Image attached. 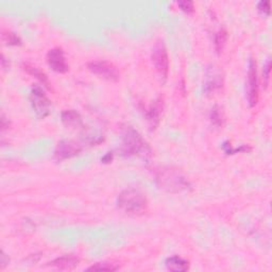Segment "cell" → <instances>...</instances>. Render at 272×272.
Returning <instances> with one entry per match:
<instances>
[{
  "label": "cell",
  "instance_id": "1",
  "mask_svg": "<svg viewBox=\"0 0 272 272\" xmlns=\"http://www.w3.org/2000/svg\"><path fill=\"white\" fill-rule=\"evenodd\" d=\"M117 206L129 215H143L148 207V201L142 191L136 188H128L121 191L117 198Z\"/></svg>",
  "mask_w": 272,
  "mask_h": 272
},
{
  "label": "cell",
  "instance_id": "2",
  "mask_svg": "<svg viewBox=\"0 0 272 272\" xmlns=\"http://www.w3.org/2000/svg\"><path fill=\"white\" fill-rule=\"evenodd\" d=\"M156 183L161 188L169 192H179L189 187V183L185 177L171 168H163L156 174Z\"/></svg>",
  "mask_w": 272,
  "mask_h": 272
},
{
  "label": "cell",
  "instance_id": "3",
  "mask_svg": "<svg viewBox=\"0 0 272 272\" xmlns=\"http://www.w3.org/2000/svg\"><path fill=\"white\" fill-rule=\"evenodd\" d=\"M146 149L149 148L137 131L132 128H127L122 136V145L120 148L121 154L124 156H133L140 152H146Z\"/></svg>",
  "mask_w": 272,
  "mask_h": 272
},
{
  "label": "cell",
  "instance_id": "4",
  "mask_svg": "<svg viewBox=\"0 0 272 272\" xmlns=\"http://www.w3.org/2000/svg\"><path fill=\"white\" fill-rule=\"evenodd\" d=\"M87 68L91 73L99 78L110 82H118L120 79V72L116 65L109 61H93L87 63Z\"/></svg>",
  "mask_w": 272,
  "mask_h": 272
},
{
  "label": "cell",
  "instance_id": "5",
  "mask_svg": "<svg viewBox=\"0 0 272 272\" xmlns=\"http://www.w3.org/2000/svg\"><path fill=\"white\" fill-rule=\"evenodd\" d=\"M151 59L156 72L159 73L161 78L166 80L169 72V58L167 49H166V46L163 41H159L154 45L152 49Z\"/></svg>",
  "mask_w": 272,
  "mask_h": 272
},
{
  "label": "cell",
  "instance_id": "6",
  "mask_svg": "<svg viewBox=\"0 0 272 272\" xmlns=\"http://www.w3.org/2000/svg\"><path fill=\"white\" fill-rule=\"evenodd\" d=\"M30 100L32 108L37 114V116L41 119L45 118L49 115L51 101L48 99L45 92L39 85H35L32 87V91L30 94Z\"/></svg>",
  "mask_w": 272,
  "mask_h": 272
},
{
  "label": "cell",
  "instance_id": "7",
  "mask_svg": "<svg viewBox=\"0 0 272 272\" xmlns=\"http://www.w3.org/2000/svg\"><path fill=\"white\" fill-rule=\"evenodd\" d=\"M247 99L251 108H254L258 102V78L256 62L253 58L249 61L248 81H247Z\"/></svg>",
  "mask_w": 272,
  "mask_h": 272
},
{
  "label": "cell",
  "instance_id": "8",
  "mask_svg": "<svg viewBox=\"0 0 272 272\" xmlns=\"http://www.w3.org/2000/svg\"><path fill=\"white\" fill-rule=\"evenodd\" d=\"M223 85V74L220 68L215 65H209L206 68L203 81V91L206 95H213Z\"/></svg>",
  "mask_w": 272,
  "mask_h": 272
},
{
  "label": "cell",
  "instance_id": "9",
  "mask_svg": "<svg viewBox=\"0 0 272 272\" xmlns=\"http://www.w3.org/2000/svg\"><path fill=\"white\" fill-rule=\"evenodd\" d=\"M82 151V147L75 140L72 139H63L59 142L56 150H55V160L57 162H62L64 160L70 159V157L76 156Z\"/></svg>",
  "mask_w": 272,
  "mask_h": 272
},
{
  "label": "cell",
  "instance_id": "10",
  "mask_svg": "<svg viewBox=\"0 0 272 272\" xmlns=\"http://www.w3.org/2000/svg\"><path fill=\"white\" fill-rule=\"evenodd\" d=\"M47 63L49 67L56 73L66 74L69 70V64L67 63L65 54L62 48L56 47L48 51L47 54Z\"/></svg>",
  "mask_w": 272,
  "mask_h": 272
},
{
  "label": "cell",
  "instance_id": "11",
  "mask_svg": "<svg viewBox=\"0 0 272 272\" xmlns=\"http://www.w3.org/2000/svg\"><path fill=\"white\" fill-rule=\"evenodd\" d=\"M79 261H80L79 257L70 254V255H64L51 260L48 262V266L58 270H73L79 265Z\"/></svg>",
  "mask_w": 272,
  "mask_h": 272
},
{
  "label": "cell",
  "instance_id": "12",
  "mask_svg": "<svg viewBox=\"0 0 272 272\" xmlns=\"http://www.w3.org/2000/svg\"><path fill=\"white\" fill-rule=\"evenodd\" d=\"M163 110H164L163 99L157 98L151 103L150 108H149V110L147 111V118H148V121L150 122L152 129H154L157 125L160 124Z\"/></svg>",
  "mask_w": 272,
  "mask_h": 272
},
{
  "label": "cell",
  "instance_id": "13",
  "mask_svg": "<svg viewBox=\"0 0 272 272\" xmlns=\"http://www.w3.org/2000/svg\"><path fill=\"white\" fill-rule=\"evenodd\" d=\"M62 122L67 128H79L82 126V117L75 110H66L61 115Z\"/></svg>",
  "mask_w": 272,
  "mask_h": 272
},
{
  "label": "cell",
  "instance_id": "14",
  "mask_svg": "<svg viewBox=\"0 0 272 272\" xmlns=\"http://www.w3.org/2000/svg\"><path fill=\"white\" fill-rule=\"evenodd\" d=\"M166 268L173 272H185L189 269V261L178 255L168 257L165 261Z\"/></svg>",
  "mask_w": 272,
  "mask_h": 272
},
{
  "label": "cell",
  "instance_id": "15",
  "mask_svg": "<svg viewBox=\"0 0 272 272\" xmlns=\"http://www.w3.org/2000/svg\"><path fill=\"white\" fill-rule=\"evenodd\" d=\"M22 67H23V69L25 70L26 73L29 74L32 77H35L41 83H43L44 86L47 87L48 90H51V86H50V82L48 80V77L46 76L45 73L43 72V70H41L39 67L33 66V65L29 64V63H24Z\"/></svg>",
  "mask_w": 272,
  "mask_h": 272
},
{
  "label": "cell",
  "instance_id": "16",
  "mask_svg": "<svg viewBox=\"0 0 272 272\" xmlns=\"http://www.w3.org/2000/svg\"><path fill=\"white\" fill-rule=\"evenodd\" d=\"M227 40V31L225 28L219 29L218 32L215 34V39H214V45H215V50L217 52V55H220Z\"/></svg>",
  "mask_w": 272,
  "mask_h": 272
},
{
  "label": "cell",
  "instance_id": "17",
  "mask_svg": "<svg viewBox=\"0 0 272 272\" xmlns=\"http://www.w3.org/2000/svg\"><path fill=\"white\" fill-rule=\"evenodd\" d=\"M119 269V266L117 264H114L112 261H102L97 262L93 266H91L89 271H116Z\"/></svg>",
  "mask_w": 272,
  "mask_h": 272
},
{
  "label": "cell",
  "instance_id": "18",
  "mask_svg": "<svg viewBox=\"0 0 272 272\" xmlns=\"http://www.w3.org/2000/svg\"><path fill=\"white\" fill-rule=\"evenodd\" d=\"M210 121L216 127H221L223 124V116L221 109L218 105H214L212 111H210Z\"/></svg>",
  "mask_w": 272,
  "mask_h": 272
},
{
  "label": "cell",
  "instance_id": "19",
  "mask_svg": "<svg viewBox=\"0 0 272 272\" xmlns=\"http://www.w3.org/2000/svg\"><path fill=\"white\" fill-rule=\"evenodd\" d=\"M3 41L9 46H21L22 40L16 33L13 32H4Z\"/></svg>",
  "mask_w": 272,
  "mask_h": 272
},
{
  "label": "cell",
  "instance_id": "20",
  "mask_svg": "<svg viewBox=\"0 0 272 272\" xmlns=\"http://www.w3.org/2000/svg\"><path fill=\"white\" fill-rule=\"evenodd\" d=\"M270 73H271V60L268 59L266 64L264 65V69H262V81H264L265 87H267L269 84Z\"/></svg>",
  "mask_w": 272,
  "mask_h": 272
},
{
  "label": "cell",
  "instance_id": "21",
  "mask_svg": "<svg viewBox=\"0 0 272 272\" xmlns=\"http://www.w3.org/2000/svg\"><path fill=\"white\" fill-rule=\"evenodd\" d=\"M178 6L179 8L181 9V10L183 12H185L187 14H191L192 12L195 11V8H194V3L192 2H189V0H185V2H179L178 3Z\"/></svg>",
  "mask_w": 272,
  "mask_h": 272
},
{
  "label": "cell",
  "instance_id": "22",
  "mask_svg": "<svg viewBox=\"0 0 272 272\" xmlns=\"http://www.w3.org/2000/svg\"><path fill=\"white\" fill-rule=\"evenodd\" d=\"M257 9H258V11H259L261 14L267 15V16L270 15V3L268 2V0H265V2H260V3H258Z\"/></svg>",
  "mask_w": 272,
  "mask_h": 272
},
{
  "label": "cell",
  "instance_id": "23",
  "mask_svg": "<svg viewBox=\"0 0 272 272\" xmlns=\"http://www.w3.org/2000/svg\"><path fill=\"white\" fill-rule=\"evenodd\" d=\"M9 264V257L6 255V253L2 252V269H5V267Z\"/></svg>",
  "mask_w": 272,
  "mask_h": 272
},
{
  "label": "cell",
  "instance_id": "24",
  "mask_svg": "<svg viewBox=\"0 0 272 272\" xmlns=\"http://www.w3.org/2000/svg\"><path fill=\"white\" fill-rule=\"evenodd\" d=\"M7 128H9V120L7 121V118L5 117V115L2 116V129L3 131L6 130Z\"/></svg>",
  "mask_w": 272,
  "mask_h": 272
},
{
  "label": "cell",
  "instance_id": "25",
  "mask_svg": "<svg viewBox=\"0 0 272 272\" xmlns=\"http://www.w3.org/2000/svg\"><path fill=\"white\" fill-rule=\"evenodd\" d=\"M101 161H102L103 163H110V162L112 161V155H111V153H109V154L105 155Z\"/></svg>",
  "mask_w": 272,
  "mask_h": 272
},
{
  "label": "cell",
  "instance_id": "26",
  "mask_svg": "<svg viewBox=\"0 0 272 272\" xmlns=\"http://www.w3.org/2000/svg\"><path fill=\"white\" fill-rule=\"evenodd\" d=\"M2 65H3V68H4V69L7 68V60H6V58H5L4 55L2 56Z\"/></svg>",
  "mask_w": 272,
  "mask_h": 272
}]
</instances>
